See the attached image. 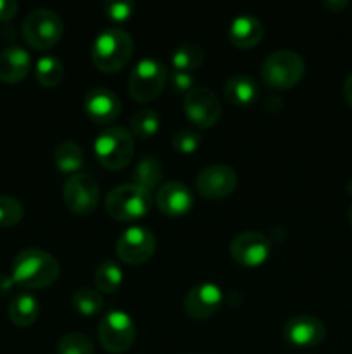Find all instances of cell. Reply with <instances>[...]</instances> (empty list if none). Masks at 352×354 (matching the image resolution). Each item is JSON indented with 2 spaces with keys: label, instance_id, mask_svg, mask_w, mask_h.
Listing matches in <instances>:
<instances>
[{
  "label": "cell",
  "instance_id": "1",
  "mask_svg": "<svg viewBox=\"0 0 352 354\" xmlns=\"http://www.w3.org/2000/svg\"><path fill=\"white\" fill-rule=\"evenodd\" d=\"M61 275L59 261L50 254L38 248L23 249L14 258L12 280L24 289H45L57 282Z\"/></svg>",
  "mask_w": 352,
  "mask_h": 354
},
{
  "label": "cell",
  "instance_id": "2",
  "mask_svg": "<svg viewBox=\"0 0 352 354\" xmlns=\"http://www.w3.org/2000/svg\"><path fill=\"white\" fill-rule=\"evenodd\" d=\"M135 44L128 31L106 28L97 35L92 45V62L99 71L117 73L131 61Z\"/></svg>",
  "mask_w": 352,
  "mask_h": 354
},
{
  "label": "cell",
  "instance_id": "3",
  "mask_svg": "<svg viewBox=\"0 0 352 354\" xmlns=\"http://www.w3.org/2000/svg\"><path fill=\"white\" fill-rule=\"evenodd\" d=\"M152 207L150 190L137 183H123L107 194L106 211L117 221H137L148 214Z\"/></svg>",
  "mask_w": 352,
  "mask_h": 354
},
{
  "label": "cell",
  "instance_id": "4",
  "mask_svg": "<svg viewBox=\"0 0 352 354\" xmlns=\"http://www.w3.org/2000/svg\"><path fill=\"white\" fill-rule=\"evenodd\" d=\"M97 161L110 171L123 169L130 165L135 152L133 133L123 127H107L100 131L93 144Z\"/></svg>",
  "mask_w": 352,
  "mask_h": 354
},
{
  "label": "cell",
  "instance_id": "5",
  "mask_svg": "<svg viewBox=\"0 0 352 354\" xmlns=\"http://www.w3.org/2000/svg\"><path fill=\"white\" fill-rule=\"evenodd\" d=\"M306 73V62L293 50H276L264 59L261 78L268 86L276 90L293 88Z\"/></svg>",
  "mask_w": 352,
  "mask_h": 354
},
{
  "label": "cell",
  "instance_id": "6",
  "mask_svg": "<svg viewBox=\"0 0 352 354\" xmlns=\"http://www.w3.org/2000/svg\"><path fill=\"white\" fill-rule=\"evenodd\" d=\"M64 33V23L55 10L35 9L24 17L23 37L37 50H47L59 44Z\"/></svg>",
  "mask_w": 352,
  "mask_h": 354
},
{
  "label": "cell",
  "instance_id": "7",
  "mask_svg": "<svg viewBox=\"0 0 352 354\" xmlns=\"http://www.w3.org/2000/svg\"><path fill=\"white\" fill-rule=\"evenodd\" d=\"M168 83V69L157 59H141L137 62L128 80V90L137 102H150L157 99Z\"/></svg>",
  "mask_w": 352,
  "mask_h": 354
},
{
  "label": "cell",
  "instance_id": "8",
  "mask_svg": "<svg viewBox=\"0 0 352 354\" xmlns=\"http://www.w3.org/2000/svg\"><path fill=\"white\" fill-rule=\"evenodd\" d=\"M137 337V327L128 313L113 310L99 325V341L106 351L113 354L126 353Z\"/></svg>",
  "mask_w": 352,
  "mask_h": 354
},
{
  "label": "cell",
  "instance_id": "9",
  "mask_svg": "<svg viewBox=\"0 0 352 354\" xmlns=\"http://www.w3.org/2000/svg\"><path fill=\"white\" fill-rule=\"evenodd\" d=\"M62 196H64L66 206L72 213L85 216V214L93 213L99 206L100 190L93 176L86 173H76L66 180L62 187Z\"/></svg>",
  "mask_w": 352,
  "mask_h": 354
},
{
  "label": "cell",
  "instance_id": "10",
  "mask_svg": "<svg viewBox=\"0 0 352 354\" xmlns=\"http://www.w3.org/2000/svg\"><path fill=\"white\" fill-rule=\"evenodd\" d=\"M154 232L145 227H131L124 230L116 241L117 258L128 265H141L155 252Z\"/></svg>",
  "mask_w": 352,
  "mask_h": 354
},
{
  "label": "cell",
  "instance_id": "11",
  "mask_svg": "<svg viewBox=\"0 0 352 354\" xmlns=\"http://www.w3.org/2000/svg\"><path fill=\"white\" fill-rule=\"evenodd\" d=\"M186 118L199 128H211L221 118V102L216 93L202 85H195L183 99Z\"/></svg>",
  "mask_w": 352,
  "mask_h": 354
},
{
  "label": "cell",
  "instance_id": "12",
  "mask_svg": "<svg viewBox=\"0 0 352 354\" xmlns=\"http://www.w3.org/2000/svg\"><path fill=\"white\" fill-rule=\"evenodd\" d=\"M230 254L240 266L255 268L264 265L271 256V242L259 232H242L231 241Z\"/></svg>",
  "mask_w": 352,
  "mask_h": 354
},
{
  "label": "cell",
  "instance_id": "13",
  "mask_svg": "<svg viewBox=\"0 0 352 354\" xmlns=\"http://www.w3.org/2000/svg\"><path fill=\"white\" fill-rule=\"evenodd\" d=\"M237 171L228 165L207 166L195 178L197 192L211 201L224 199V197L231 196L237 189Z\"/></svg>",
  "mask_w": 352,
  "mask_h": 354
},
{
  "label": "cell",
  "instance_id": "14",
  "mask_svg": "<svg viewBox=\"0 0 352 354\" xmlns=\"http://www.w3.org/2000/svg\"><path fill=\"white\" fill-rule=\"evenodd\" d=\"M326 335L323 322L309 315L292 317L283 327V337L293 348H314L321 344Z\"/></svg>",
  "mask_w": 352,
  "mask_h": 354
},
{
  "label": "cell",
  "instance_id": "15",
  "mask_svg": "<svg viewBox=\"0 0 352 354\" xmlns=\"http://www.w3.org/2000/svg\"><path fill=\"white\" fill-rule=\"evenodd\" d=\"M223 304V292L216 283H199L186 292L183 306L188 317L195 320H206L217 313Z\"/></svg>",
  "mask_w": 352,
  "mask_h": 354
},
{
  "label": "cell",
  "instance_id": "16",
  "mask_svg": "<svg viewBox=\"0 0 352 354\" xmlns=\"http://www.w3.org/2000/svg\"><path fill=\"white\" fill-rule=\"evenodd\" d=\"M85 111L92 121L99 124L113 123L121 114V100L113 90L93 88L85 95Z\"/></svg>",
  "mask_w": 352,
  "mask_h": 354
},
{
  "label": "cell",
  "instance_id": "17",
  "mask_svg": "<svg viewBox=\"0 0 352 354\" xmlns=\"http://www.w3.org/2000/svg\"><path fill=\"white\" fill-rule=\"evenodd\" d=\"M155 203H157L161 213H164L166 216H182L190 211L193 197L185 183L166 182L164 185L159 187Z\"/></svg>",
  "mask_w": 352,
  "mask_h": 354
},
{
  "label": "cell",
  "instance_id": "18",
  "mask_svg": "<svg viewBox=\"0 0 352 354\" xmlns=\"http://www.w3.org/2000/svg\"><path fill=\"white\" fill-rule=\"evenodd\" d=\"M31 69V57L23 47H7L0 52V82L16 85L23 82Z\"/></svg>",
  "mask_w": 352,
  "mask_h": 354
},
{
  "label": "cell",
  "instance_id": "19",
  "mask_svg": "<svg viewBox=\"0 0 352 354\" xmlns=\"http://www.w3.org/2000/svg\"><path fill=\"white\" fill-rule=\"evenodd\" d=\"M264 37V26L252 14H240L230 23L228 38L238 48H252L261 44Z\"/></svg>",
  "mask_w": 352,
  "mask_h": 354
},
{
  "label": "cell",
  "instance_id": "20",
  "mask_svg": "<svg viewBox=\"0 0 352 354\" xmlns=\"http://www.w3.org/2000/svg\"><path fill=\"white\" fill-rule=\"evenodd\" d=\"M224 95L235 106H251L259 97V85L247 75H235L224 83Z\"/></svg>",
  "mask_w": 352,
  "mask_h": 354
},
{
  "label": "cell",
  "instance_id": "21",
  "mask_svg": "<svg viewBox=\"0 0 352 354\" xmlns=\"http://www.w3.org/2000/svg\"><path fill=\"white\" fill-rule=\"evenodd\" d=\"M40 315L38 299L30 292H21L12 297L9 304V318L17 327H30Z\"/></svg>",
  "mask_w": 352,
  "mask_h": 354
},
{
  "label": "cell",
  "instance_id": "22",
  "mask_svg": "<svg viewBox=\"0 0 352 354\" xmlns=\"http://www.w3.org/2000/svg\"><path fill=\"white\" fill-rule=\"evenodd\" d=\"M54 165L61 173H72V175L79 173L85 165L81 147L72 140L61 142L54 151Z\"/></svg>",
  "mask_w": 352,
  "mask_h": 354
},
{
  "label": "cell",
  "instance_id": "23",
  "mask_svg": "<svg viewBox=\"0 0 352 354\" xmlns=\"http://www.w3.org/2000/svg\"><path fill=\"white\" fill-rule=\"evenodd\" d=\"M206 59V50L197 41H183L173 50L171 62L176 68V71L190 73L193 69L200 68V64Z\"/></svg>",
  "mask_w": 352,
  "mask_h": 354
},
{
  "label": "cell",
  "instance_id": "24",
  "mask_svg": "<svg viewBox=\"0 0 352 354\" xmlns=\"http://www.w3.org/2000/svg\"><path fill=\"white\" fill-rule=\"evenodd\" d=\"M64 75V64L54 55H43V57L38 59L37 66H35L37 82L45 88H55V86L61 85Z\"/></svg>",
  "mask_w": 352,
  "mask_h": 354
},
{
  "label": "cell",
  "instance_id": "25",
  "mask_svg": "<svg viewBox=\"0 0 352 354\" xmlns=\"http://www.w3.org/2000/svg\"><path fill=\"white\" fill-rule=\"evenodd\" d=\"M164 171H162V162L157 158H144L141 161H138L137 168L133 171V183L144 187V189L152 190L161 183Z\"/></svg>",
  "mask_w": 352,
  "mask_h": 354
},
{
  "label": "cell",
  "instance_id": "26",
  "mask_svg": "<svg viewBox=\"0 0 352 354\" xmlns=\"http://www.w3.org/2000/svg\"><path fill=\"white\" fill-rule=\"evenodd\" d=\"M123 283V270L113 259L100 263L99 268L95 272V286L100 292L113 294Z\"/></svg>",
  "mask_w": 352,
  "mask_h": 354
},
{
  "label": "cell",
  "instance_id": "27",
  "mask_svg": "<svg viewBox=\"0 0 352 354\" xmlns=\"http://www.w3.org/2000/svg\"><path fill=\"white\" fill-rule=\"evenodd\" d=\"M72 306L83 317H93L99 315L104 308V297L99 290H93L90 287H81L72 294Z\"/></svg>",
  "mask_w": 352,
  "mask_h": 354
},
{
  "label": "cell",
  "instance_id": "28",
  "mask_svg": "<svg viewBox=\"0 0 352 354\" xmlns=\"http://www.w3.org/2000/svg\"><path fill=\"white\" fill-rule=\"evenodd\" d=\"M159 114L154 109H140L131 116V131L138 138H150L159 130Z\"/></svg>",
  "mask_w": 352,
  "mask_h": 354
},
{
  "label": "cell",
  "instance_id": "29",
  "mask_svg": "<svg viewBox=\"0 0 352 354\" xmlns=\"http://www.w3.org/2000/svg\"><path fill=\"white\" fill-rule=\"evenodd\" d=\"M57 354H95V346L86 334L71 332L59 339Z\"/></svg>",
  "mask_w": 352,
  "mask_h": 354
},
{
  "label": "cell",
  "instance_id": "30",
  "mask_svg": "<svg viewBox=\"0 0 352 354\" xmlns=\"http://www.w3.org/2000/svg\"><path fill=\"white\" fill-rule=\"evenodd\" d=\"M23 204L10 196H0V227H14L23 218Z\"/></svg>",
  "mask_w": 352,
  "mask_h": 354
},
{
  "label": "cell",
  "instance_id": "31",
  "mask_svg": "<svg viewBox=\"0 0 352 354\" xmlns=\"http://www.w3.org/2000/svg\"><path fill=\"white\" fill-rule=\"evenodd\" d=\"M200 144H202L200 135L195 130H188V128H182L171 138L173 149L179 154H193L200 147Z\"/></svg>",
  "mask_w": 352,
  "mask_h": 354
},
{
  "label": "cell",
  "instance_id": "32",
  "mask_svg": "<svg viewBox=\"0 0 352 354\" xmlns=\"http://www.w3.org/2000/svg\"><path fill=\"white\" fill-rule=\"evenodd\" d=\"M104 10H106L107 16L114 21H126L128 17H131L135 10L133 2H106L104 3Z\"/></svg>",
  "mask_w": 352,
  "mask_h": 354
},
{
  "label": "cell",
  "instance_id": "33",
  "mask_svg": "<svg viewBox=\"0 0 352 354\" xmlns=\"http://www.w3.org/2000/svg\"><path fill=\"white\" fill-rule=\"evenodd\" d=\"M193 76L185 71H175L171 76V88L178 93H188L193 88Z\"/></svg>",
  "mask_w": 352,
  "mask_h": 354
},
{
  "label": "cell",
  "instance_id": "34",
  "mask_svg": "<svg viewBox=\"0 0 352 354\" xmlns=\"http://www.w3.org/2000/svg\"><path fill=\"white\" fill-rule=\"evenodd\" d=\"M17 14L16 0H0V21L12 19Z\"/></svg>",
  "mask_w": 352,
  "mask_h": 354
},
{
  "label": "cell",
  "instance_id": "35",
  "mask_svg": "<svg viewBox=\"0 0 352 354\" xmlns=\"http://www.w3.org/2000/svg\"><path fill=\"white\" fill-rule=\"evenodd\" d=\"M14 286V280L12 277H6V275H0V297L7 296V294L12 290Z\"/></svg>",
  "mask_w": 352,
  "mask_h": 354
},
{
  "label": "cell",
  "instance_id": "36",
  "mask_svg": "<svg viewBox=\"0 0 352 354\" xmlns=\"http://www.w3.org/2000/svg\"><path fill=\"white\" fill-rule=\"evenodd\" d=\"M347 6V0H326V2H324V7H326L328 10H331V12H340V10H344Z\"/></svg>",
  "mask_w": 352,
  "mask_h": 354
},
{
  "label": "cell",
  "instance_id": "37",
  "mask_svg": "<svg viewBox=\"0 0 352 354\" xmlns=\"http://www.w3.org/2000/svg\"><path fill=\"white\" fill-rule=\"evenodd\" d=\"M344 97H345V100H347L349 106L352 107V73L347 76V78H345V82H344Z\"/></svg>",
  "mask_w": 352,
  "mask_h": 354
},
{
  "label": "cell",
  "instance_id": "38",
  "mask_svg": "<svg viewBox=\"0 0 352 354\" xmlns=\"http://www.w3.org/2000/svg\"><path fill=\"white\" fill-rule=\"evenodd\" d=\"M349 221H351V225H352V206H351V209H349Z\"/></svg>",
  "mask_w": 352,
  "mask_h": 354
}]
</instances>
